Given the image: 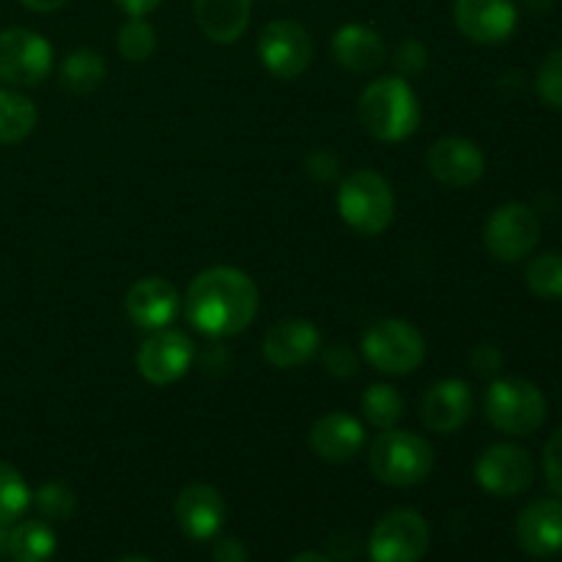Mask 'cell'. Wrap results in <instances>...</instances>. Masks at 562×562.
I'll use <instances>...</instances> for the list:
<instances>
[{
    "instance_id": "obj_11",
    "label": "cell",
    "mask_w": 562,
    "mask_h": 562,
    "mask_svg": "<svg viewBox=\"0 0 562 562\" xmlns=\"http://www.w3.org/2000/svg\"><path fill=\"white\" fill-rule=\"evenodd\" d=\"M195 349H192L190 335L181 329L162 327L157 333L148 335L137 351V373L146 379L148 384H173L190 371V362Z\"/></svg>"
},
{
    "instance_id": "obj_6",
    "label": "cell",
    "mask_w": 562,
    "mask_h": 562,
    "mask_svg": "<svg viewBox=\"0 0 562 562\" xmlns=\"http://www.w3.org/2000/svg\"><path fill=\"white\" fill-rule=\"evenodd\" d=\"M362 355L387 376L417 371L426 360V340L415 324L404 318H382L362 333Z\"/></svg>"
},
{
    "instance_id": "obj_33",
    "label": "cell",
    "mask_w": 562,
    "mask_h": 562,
    "mask_svg": "<svg viewBox=\"0 0 562 562\" xmlns=\"http://www.w3.org/2000/svg\"><path fill=\"white\" fill-rule=\"evenodd\" d=\"M322 360H324V368H327V371L338 379L355 376L357 368H360V360H357L355 351H351L349 346H340V344L327 346L322 355Z\"/></svg>"
},
{
    "instance_id": "obj_30",
    "label": "cell",
    "mask_w": 562,
    "mask_h": 562,
    "mask_svg": "<svg viewBox=\"0 0 562 562\" xmlns=\"http://www.w3.org/2000/svg\"><path fill=\"white\" fill-rule=\"evenodd\" d=\"M44 521H66L77 510V494L64 481H49L33 497Z\"/></svg>"
},
{
    "instance_id": "obj_40",
    "label": "cell",
    "mask_w": 562,
    "mask_h": 562,
    "mask_svg": "<svg viewBox=\"0 0 562 562\" xmlns=\"http://www.w3.org/2000/svg\"><path fill=\"white\" fill-rule=\"evenodd\" d=\"M291 562H333V558H327V554H318V552H305V554H296Z\"/></svg>"
},
{
    "instance_id": "obj_25",
    "label": "cell",
    "mask_w": 562,
    "mask_h": 562,
    "mask_svg": "<svg viewBox=\"0 0 562 562\" xmlns=\"http://www.w3.org/2000/svg\"><path fill=\"white\" fill-rule=\"evenodd\" d=\"M108 77L104 58L93 49H75L60 64V86L71 93H93Z\"/></svg>"
},
{
    "instance_id": "obj_41",
    "label": "cell",
    "mask_w": 562,
    "mask_h": 562,
    "mask_svg": "<svg viewBox=\"0 0 562 562\" xmlns=\"http://www.w3.org/2000/svg\"><path fill=\"white\" fill-rule=\"evenodd\" d=\"M527 3V9H532V11H538V14H541V11H549L554 5V0H525Z\"/></svg>"
},
{
    "instance_id": "obj_34",
    "label": "cell",
    "mask_w": 562,
    "mask_h": 562,
    "mask_svg": "<svg viewBox=\"0 0 562 562\" xmlns=\"http://www.w3.org/2000/svg\"><path fill=\"white\" fill-rule=\"evenodd\" d=\"M543 472H547V483L558 497H562V428L554 431L543 448Z\"/></svg>"
},
{
    "instance_id": "obj_23",
    "label": "cell",
    "mask_w": 562,
    "mask_h": 562,
    "mask_svg": "<svg viewBox=\"0 0 562 562\" xmlns=\"http://www.w3.org/2000/svg\"><path fill=\"white\" fill-rule=\"evenodd\" d=\"M55 549H58V538L49 521H20L11 532H5V554L11 562H49Z\"/></svg>"
},
{
    "instance_id": "obj_19",
    "label": "cell",
    "mask_w": 562,
    "mask_h": 562,
    "mask_svg": "<svg viewBox=\"0 0 562 562\" xmlns=\"http://www.w3.org/2000/svg\"><path fill=\"white\" fill-rule=\"evenodd\" d=\"M472 406H475V398H472L470 384L461 379H442L431 384L423 398V423L428 431L453 434L470 420Z\"/></svg>"
},
{
    "instance_id": "obj_29",
    "label": "cell",
    "mask_w": 562,
    "mask_h": 562,
    "mask_svg": "<svg viewBox=\"0 0 562 562\" xmlns=\"http://www.w3.org/2000/svg\"><path fill=\"white\" fill-rule=\"evenodd\" d=\"M525 278L532 294L543 300H562V252H543L532 258Z\"/></svg>"
},
{
    "instance_id": "obj_16",
    "label": "cell",
    "mask_w": 562,
    "mask_h": 562,
    "mask_svg": "<svg viewBox=\"0 0 562 562\" xmlns=\"http://www.w3.org/2000/svg\"><path fill=\"white\" fill-rule=\"evenodd\" d=\"M428 173L448 187H470L481 181L486 157L467 137H442L426 154Z\"/></svg>"
},
{
    "instance_id": "obj_22",
    "label": "cell",
    "mask_w": 562,
    "mask_h": 562,
    "mask_svg": "<svg viewBox=\"0 0 562 562\" xmlns=\"http://www.w3.org/2000/svg\"><path fill=\"white\" fill-rule=\"evenodd\" d=\"M192 14L203 36L214 44H234L250 25L252 0H192Z\"/></svg>"
},
{
    "instance_id": "obj_42",
    "label": "cell",
    "mask_w": 562,
    "mask_h": 562,
    "mask_svg": "<svg viewBox=\"0 0 562 562\" xmlns=\"http://www.w3.org/2000/svg\"><path fill=\"white\" fill-rule=\"evenodd\" d=\"M115 562H154V560L140 558V554H130V558H121V560H115Z\"/></svg>"
},
{
    "instance_id": "obj_37",
    "label": "cell",
    "mask_w": 562,
    "mask_h": 562,
    "mask_svg": "<svg viewBox=\"0 0 562 562\" xmlns=\"http://www.w3.org/2000/svg\"><path fill=\"white\" fill-rule=\"evenodd\" d=\"M307 168H311L313 179L329 181L335 176V170H338V159H335L333 154L324 148V151H313L311 154V159H307Z\"/></svg>"
},
{
    "instance_id": "obj_20",
    "label": "cell",
    "mask_w": 562,
    "mask_h": 562,
    "mask_svg": "<svg viewBox=\"0 0 562 562\" xmlns=\"http://www.w3.org/2000/svg\"><path fill=\"white\" fill-rule=\"evenodd\" d=\"M311 448L329 464H346L366 448V428L346 412H329L313 423Z\"/></svg>"
},
{
    "instance_id": "obj_21",
    "label": "cell",
    "mask_w": 562,
    "mask_h": 562,
    "mask_svg": "<svg viewBox=\"0 0 562 562\" xmlns=\"http://www.w3.org/2000/svg\"><path fill=\"white\" fill-rule=\"evenodd\" d=\"M333 55L346 71L368 75V71H376L387 60V47H384L382 36L373 27L351 22V25L335 31Z\"/></svg>"
},
{
    "instance_id": "obj_14",
    "label": "cell",
    "mask_w": 562,
    "mask_h": 562,
    "mask_svg": "<svg viewBox=\"0 0 562 562\" xmlns=\"http://www.w3.org/2000/svg\"><path fill=\"white\" fill-rule=\"evenodd\" d=\"M181 532L192 541H212L225 525V499L209 483H190L179 492L173 505Z\"/></svg>"
},
{
    "instance_id": "obj_35",
    "label": "cell",
    "mask_w": 562,
    "mask_h": 562,
    "mask_svg": "<svg viewBox=\"0 0 562 562\" xmlns=\"http://www.w3.org/2000/svg\"><path fill=\"white\" fill-rule=\"evenodd\" d=\"M214 562H247V547L239 538H217L212 549Z\"/></svg>"
},
{
    "instance_id": "obj_5",
    "label": "cell",
    "mask_w": 562,
    "mask_h": 562,
    "mask_svg": "<svg viewBox=\"0 0 562 562\" xmlns=\"http://www.w3.org/2000/svg\"><path fill=\"white\" fill-rule=\"evenodd\" d=\"M488 423L510 437H530L547 420V398L527 379H497L483 398Z\"/></svg>"
},
{
    "instance_id": "obj_36",
    "label": "cell",
    "mask_w": 562,
    "mask_h": 562,
    "mask_svg": "<svg viewBox=\"0 0 562 562\" xmlns=\"http://www.w3.org/2000/svg\"><path fill=\"white\" fill-rule=\"evenodd\" d=\"M499 366H503V355H499L494 346H477V349L472 351V368H475V373H481V376H494V373L499 371Z\"/></svg>"
},
{
    "instance_id": "obj_1",
    "label": "cell",
    "mask_w": 562,
    "mask_h": 562,
    "mask_svg": "<svg viewBox=\"0 0 562 562\" xmlns=\"http://www.w3.org/2000/svg\"><path fill=\"white\" fill-rule=\"evenodd\" d=\"M187 322L212 338L239 335L258 316V285L236 267H212L187 289Z\"/></svg>"
},
{
    "instance_id": "obj_28",
    "label": "cell",
    "mask_w": 562,
    "mask_h": 562,
    "mask_svg": "<svg viewBox=\"0 0 562 562\" xmlns=\"http://www.w3.org/2000/svg\"><path fill=\"white\" fill-rule=\"evenodd\" d=\"M31 488L11 464L0 461V527L20 519L31 505Z\"/></svg>"
},
{
    "instance_id": "obj_4",
    "label": "cell",
    "mask_w": 562,
    "mask_h": 562,
    "mask_svg": "<svg viewBox=\"0 0 562 562\" xmlns=\"http://www.w3.org/2000/svg\"><path fill=\"white\" fill-rule=\"evenodd\" d=\"M338 212L346 225L362 236H379L395 217V195L390 181L376 170H355L340 181Z\"/></svg>"
},
{
    "instance_id": "obj_43",
    "label": "cell",
    "mask_w": 562,
    "mask_h": 562,
    "mask_svg": "<svg viewBox=\"0 0 562 562\" xmlns=\"http://www.w3.org/2000/svg\"><path fill=\"white\" fill-rule=\"evenodd\" d=\"M3 549H5V532L0 530V552H3Z\"/></svg>"
},
{
    "instance_id": "obj_26",
    "label": "cell",
    "mask_w": 562,
    "mask_h": 562,
    "mask_svg": "<svg viewBox=\"0 0 562 562\" xmlns=\"http://www.w3.org/2000/svg\"><path fill=\"white\" fill-rule=\"evenodd\" d=\"M362 415L376 428H395V423L404 417V398L390 384H371L360 398Z\"/></svg>"
},
{
    "instance_id": "obj_8",
    "label": "cell",
    "mask_w": 562,
    "mask_h": 562,
    "mask_svg": "<svg viewBox=\"0 0 562 562\" xmlns=\"http://www.w3.org/2000/svg\"><path fill=\"white\" fill-rule=\"evenodd\" d=\"M53 71V47L47 38L27 27L0 31V80L9 86L36 88Z\"/></svg>"
},
{
    "instance_id": "obj_39",
    "label": "cell",
    "mask_w": 562,
    "mask_h": 562,
    "mask_svg": "<svg viewBox=\"0 0 562 562\" xmlns=\"http://www.w3.org/2000/svg\"><path fill=\"white\" fill-rule=\"evenodd\" d=\"M25 9L31 11H42V14H47V11H58L60 5H66L69 0H20Z\"/></svg>"
},
{
    "instance_id": "obj_10",
    "label": "cell",
    "mask_w": 562,
    "mask_h": 562,
    "mask_svg": "<svg viewBox=\"0 0 562 562\" xmlns=\"http://www.w3.org/2000/svg\"><path fill=\"white\" fill-rule=\"evenodd\" d=\"M258 58L278 80H296L313 60V38L296 20H272L258 36Z\"/></svg>"
},
{
    "instance_id": "obj_12",
    "label": "cell",
    "mask_w": 562,
    "mask_h": 562,
    "mask_svg": "<svg viewBox=\"0 0 562 562\" xmlns=\"http://www.w3.org/2000/svg\"><path fill=\"white\" fill-rule=\"evenodd\" d=\"M536 467L527 450L516 445H492L475 461V481L494 497H519L532 486Z\"/></svg>"
},
{
    "instance_id": "obj_13",
    "label": "cell",
    "mask_w": 562,
    "mask_h": 562,
    "mask_svg": "<svg viewBox=\"0 0 562 562\" xmlns=\"http://www.w3.org/2000/svg\"><path fill=\"white\" fill-rule=\"evenodd\" d=\"M456 27L475 44H503L514 36L519 11L514 0H456Z\"/></svg>"
},
{
    "instance_id": "obj_38",
    "label": "cell",
    "mask_w": 562,
    "mask_h": 562,
    "mask_svg": "<svg viewBox=\"0 0 562 562\" xmlns=\"http://www.w3.org/2000/svg\"><path fill=\"white\" fill-rule=\"evenodd\" d=\"M159 3L162 0H115V5L130 16H148Z\"/></svg>"
},
{
    "instance_id": "obj_17",
    "label": "cell",
    "mask_w": 562,
    "mask_h": 562,
    "mask_svg": "<svg viewBox=\"0 0 562 562\" xmlns=\"http://www.w3.org/2000/svg\"><path fill=\"white\" fill-rule=\"evenodd\" d=\"M516 541L530 558H554L562 552V503L536 499L516 519Z\"/></svg>"
},
{
    "instance_id": "obj_24",
    "label": "cell",
    "mask_w": 562,
    "mask_h": 562,
    "mask_svg": "<svg viewBox=\"0 0 562 562\" xmlns=\"http://www.w3.org/2000/svg\"><path fill=\"white\" fill-rule=\"evenodd\" d=\"M38 110L27 97L0 88V146L20 143L36 130Z\"/></svg>"
},
{
    "instance_id": "obj_3",
    "label": "cell",
    "mask_w": 562,
    "mask_h": 562,
    "mask_svg": "<svg viewBox=\"0 0 562 562\" xmlns=\"http://www.w3.org/2000/svg\"><path fill=\"white\" fill-rule=\"evenodd\" d=\"M368 464L379 483L409 488L426 481L434 470V448L423 437L401 428H384L368 450Z\"/></svg>"
},
{
    "instance_id": "obj_18",
    "label": "cell",
    "mask_w": 562,
    "mask_h": 562,
    "mask_svg": "<svg viewBox=\"0 0 562 562\" xmlns=\"http://www.w3.org/2000/svg\"><path fill=\"white\" fill-rule=\"evenodd\" d=\"M179 291L165 278H140L126 291V316L140 329L157 333L168 327L179 313Z\"/></svg>"
},
{
    "instance_id": "obj_31",
    "label": "cell",
    "mask_w": 562,
    "mask_h": 562,
    "mask_svg": "<svg viewBox=\"0 0 562 562\" xmlns=\"http://www.w3.org/2000/svg\"><path fill=\"white\" fill-rule=\"evenodd\" d=\"M536 91L549 108L562 110V49L547 55L536 77Z\"/></svg>"
},
{
    "instance_id": "obj_9",
    "label": "cell",
    "mask_w": 562,
    "mask_h": 562,
    "mask_svg": "<svg viewBox=\"0 0 562 562\" xmlns=\"http://www.w3.org/2000/svg\"><path fill=\"white\" fill-rule=\"evenodd\" d=\"M483 241L497 261L516 263L530 256L541 241V220L536 209L525 203H505L488 217Z\"/></svg>"
},
{
    "instance_id": "obj_27",
    "label": "cell",
    "mask_w": 562,
    "mask_h": 562,
    "mask_svg": "<svg viewBox=\"0 0 562 562\" xmlns=\"http://www.w3.org/2000/svg\"><path fill=\"white\" fill-rule=\"evenodd\" d=\"M115 44H119V55L124 60H130V64H146L154 55V49H157V33L148 25L146 16H130L119 27Z\"/></svg>"
},
{
    "instance_id": "obj_2",
    "label": "cell",
    "mask_w": 562,
    "mask_h": 562,
    "mask_svg": "<svg viewBox=\"0 0 562 562\" xmlns=\"http://www.w3.org/2000/svg\"><path fill=\"white\" fill-rule=\"evenodd\" d=\"M360 124L376 140L398 143L415 135L420 124V102L404 77H379L360 93L357 102Z\"/></svg>"
},
{
    "instance_id": "obj_32",
    "label": "cell",
    "mask_w": 562,
    "mask_h": 562,
    "mask_svg": "<svg viewBox=\"0 0 562 562\" xmlns=\"http://www.w3.org/2000/svg\"><path fill=\"white\" fill-rule=\"evenodd\" d=\"M393 64L401 75H417V71L426 69V64H428L426 44L417 42V38H404V42L395 47Z\"/></svg>"
},
{
    "instance_id": "obj_7",
    "label": "cell",
    "mask_w": 562,
    "mask_h": 562,
    "mask_svg": "<svg viewBox=\"0 0 562 562\" xmlns=\"http://www.w3.org/2000/svg\"><path fill=\"white\" fill-rule=\"evenodd\" d=\"M431 547V527L417 510L398 508L384 514L368 538L371 562H420Z\"/></svg>"
},
{
    "instance_id": "obj_15",
    "label": "cell",
    "mask_w": 562,
    "mask_h": 562,
    "mask_svg": "<svg viewBox=\"0 0 562 562\" xmlns=\"http://www.w3.org/2000/svg\"><path fill=\"white\" fill-rule=\"evenodd\" d=\"M318 349H322V333L307 318H283L263 335V357L269 366L283 371L305 366L318 355Z\"/></svg>"
}]
</instances>
